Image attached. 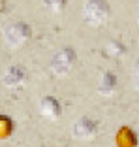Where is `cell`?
<instances>
[{
    "label": "cell",
    "mask_w": 139,
    "mask_h": 147,
    "mask_svg": "<svg viewBox=\"0 0 139 147\" xmlns=\"http://www.w3.org/2000/svg\"><path fill=\"white\" fill-rule=\"evenodd\" d=\"M96 132H98V123L90 117H81L77 123L74 125L72 128V134L74 138L77 140H88V138H94Z\"/></svg>",
    "instance_id": "4"
},
{
    "label": "cell",
    "mask_w": 139,
    "mask_h": 147,
    "mask_svg": "<svg viewBox=\"0 0 139 147\" xmlns=\"http://www.w3.org/2000/svg\"><path fill=\"white\" fill-rule=\"evenodd\" d=\"M132 76H134V85H135V89L139 91V59L135 61V64H134V72H132Z\"/></svg>",
    "instance_id": "12"
},
{
    "label": "cell",
    "mask_w": 139,
    "mask_h": 147,
    "mask_svg": "<svg viewBox=\"0 0 139 147\" xmlns=\"http://www.w3.org/2000/svg\"><path fill=\"white\" fill-rule=\"evenodd\" d=\"M25 78H26V72H25V68H23L21 64H13V66H9L8 70H6V74H4V85L6 87H19L23 81H25Z\"/></svg>",
    "instance_id": "7"
},
{
    "label": "cell",
    "mask_w": 139,
    "mask_h": 147,
    "mask_svg": "<svg viewBox=\"0 0 139 147\" xmlns=\"http://www.w3.org/2000/svg\"><path fill=\"white\" fill-rule=\"evenodd\" d=\"M109 13H111V8H109L107 0H87L85 8H83L85 21L92 26L104 25L109 19Z\"/></svg>",
    "instance_id": "1"
},
{
    "label": "cell",
    "mask_w": 139,
    "mask_h": 147,
    "mask_svg": "<svg viewBox=\"0 0 139 147\" xmlns=\"http://www.w3.org/2000/svg\"><path fill=\"white\" fill-rule=\"evenodd\" d=\"M105 53H107L109 57H120L126 53V47L122 45L120 40H111V42H107V45H105Z\"/></svg>",
    "instance_id": "9"
},
{
    "label": "cell",
    "mask_w": 139,
    "mask_h": 147,
    "mask_svg": "<svg viewBox=\"0 0 139 147\" xmlns=\"http://www.w3.org/2000/svg\"><path fill=\"white\" fill-rule=\"evenodd\" d=\"M13 134V121L6 115H0V140H6Z\"/></svg>",
    "instance_id": "10"
},
{
    "label": "cell",
    "mask_w": 139,
    "mask_h": 147,
    "mask_svg": "<svg viewBox=\"0 0 139 147\" xmlns=\"http://www.w3.org/2000/svg\"><path fill=\"white\" fill-rule=\"evenodd\" d=\"M115 143H117V147H137L139 138L130 126H120L118 132L115 134Z\"/></svg>",
    "instance_id": "6"
},
{
    "label": "cell",
    "mask_w": 139,
    "mask_h": 147,
    "mask_svg": "<svg viewBox=\"0 0 139 147\" xmlns=\"http://www.w3.org/2000/svg\"><path fill=\"white\" fill-rule=\"evenodd\" d=\"M137 21H139V13H137Z\"/></svg>",
    "instance_id": "13"
},
{
    "label": "cell",
    "mask_w": 139,
    "mask_h": 147,
    "mask_svg": "<svg viewBox=\"0 0 139 147\" xmlns=\"http://www.w3.org/2000/svg\"><path fill=\"white\" fill-rule=\"evenodd\" d=\"M115 89H117V76L113 72H104L98 81V92L104 96H109L115 92Z\"/></svg>",
    "instance_id": "8"
},
{
    "label": "cell",
    "mask_w": 139,
    "mask_h": 147,
    "mask_svg": "<svg viewBox=\"0 0 139 147\" xmlns=\"http://www.w3.org/2000/svg\"><path fill=\"white\" fill-rule=\"evenodd\" d=\"M43 4L47 6L51 11L58 13V11H62V9L66 8V0H43Z\"/></svg>",
    "instance_id": "11"
},
{
    "label": "cell",
    "mask_w": 139,
    "mask_h": 147,
    "mask_svg": "<svg viewBox=\"0 0 139 147\" xmlns=\"http://www.w3.org/2000/svg\"><path fill=\"white\" fill-rule=\"evenodd\" d=\"M32 36V28L30 25H26L25 21H17V23H11L4 28V42L8 47L11 49H17L21 47L23 43H26Z\"/></svg>",
    "instance_id": "2"
},
{
    "label": "cell",
    "mask_w": 139,
    "mask_h": 147,
    "mask_svg": "<svg viewBox=\"0 0 139 147\" xmlns=\"http://www.w3.org/2000/svg\"><path fill=\"white\" fill-rule=\"evenodd\" d=\"M74 64H75V51L72 47H62L53 55L49 68L55 76H66L74 68Z\"/></svg>",
    "instance_id": "3"
},
{
    "label": "cell",
    "mask_w": 139,
    "mask_h": 147,
    "mask_svg": "<svg viewBox=\"0 0 139 147\" xmlns=\"http://www.w3.org/2000/svg\"><path fill=\"white\" fill-rule=\"evenodd\" d=\"M39 113L47 119H58L62 113L60 102H58L55 96H43L41 102H39Z\"/></svg>",
    "instance_id": "5"
}]
</instances>
